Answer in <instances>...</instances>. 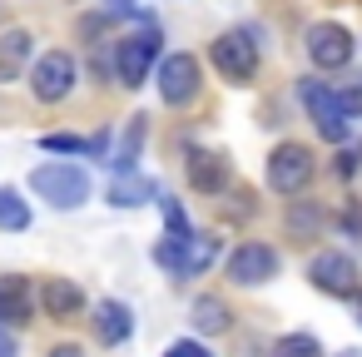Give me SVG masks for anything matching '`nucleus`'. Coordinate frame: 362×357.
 I'll use <instances>...</instances> for the list:
<instances>
[{"instance_id": "f257e3e1", "label": "nucleus", "mask_w": 362, "mask_h": 357, "mask_svg": "<svg viewBox=\"0 0 362 357\" xmlns=\"http://www.w3.org/2000/svg\"><path fill=\"white\" fill-rule=\"evenodd\" d=\"M30 189L50 199V209H80L90 199V174L80 164H40L30 174Z\"/></svg>"}, {"instance_id": "f03ea898", "label": "nucleus", "mask_w": 362, "mask_h": 357, "mask_svg": "<svg viewBox=\"0 0 362 357\" xmlns=\"http://www.w3.org/2000/svg\"><path fill=\"white\" fill-rule=\"evenodd\" d=\"M298 95H303V105H308V115H313V124H317V134H322L327 144H342V139L352 134V115H347V105L337 100V90H327L322 80H303Z\"/></svg>"}, {"instance_id": "7ed1b4c3", "label": "nucleus", "mask_w": 362, "mask_h": 357, "mask_svg": "<svg viewBox=\"0 0 362 357\" xmlns=\"http://www.w3.org/2000/svg\"><path fill=\"white\" fill-rule=\"evenodd\" d=\"M154 60H159V30L144 25V30H134V35H124V40L115 45V80L129 85V90H139V85L149 80Z\"/></svg>"}, {"instance_id": "20e7f679", "label": "nucleus", "mask_w": 362, "mask_h": 357, "mask_svg": "<svg viewBox=\"0 0 362 357\" xmlns=\"http://www.w3.org/2000/svg\"><path fill=\"white\" fill-rule=\"evenodd\" d=\"M209 60H214V70H218L228 85H248V80L258 75V45H253L248 30L218 35V40L209 45Z\"/></svg>"}, {"instance_id": "39448f33", "label": "nucleus", "mask_w": 362, "mask_h": 357, "mask_svg": "<svg viewBox=\"0 0 362 357\" xmlns=\"http://www.w3.org/2000/svg\"><path fill=\"white\" fill-rule=\"evenodd\" d=\"M214 258H218V238H209V233H194V238H184V243H159L154 248V263L159 268H169L174 278H199L204 268H214Z\"/></svg>"}, {"instance_id": "423d86ee", "label": "nucleus", "mask_w": 362, "mask_h": 357, "mask_svg": "<svg viewBox=\"0 0 362 357\" xmlns=\"http://www.w3.org/2000/svg\"><path fill=\"white\" fill-rule=\"evenodd\" d=\"M313 149L308 144H278L273 154H268V189L273 194H303L308 189V179H313Z\"/></svg>"}, {"instance_id": "0eeeda50", "label": "nucleus", "mask_w": 362, "mask_h": 357, "mask_svg": "<svg viewBox=\"0 0 362 357\" xmlns=\"http://www.w3.org/2000/svg\"><path fill=\"white\" fill-rule=\"evenodd\" d=\"M159 95H164L169 110L194 105V100H199V60L184 55V50L164 55V60H159Z\"/></svg>"}, {"instance_id": "6e6552de", "label": "nucleus", "mask_w": 362, "mask_h": 357, "mask_svg": "<svg viewBox=\"0 0 362 357\" xmlns=\"http://www.w3.org/2000/svg\"><path fill=\"white\" fill-rule=\"evenodd\" d=\"M30 90H35V100L60 105V100L75 90V60H70L65 50L40 55V60H35V70H30Z\"/></svg>"}, {"instance_id": "1a4fd4ad", "label": "nucleus", "mask_w": 362, "mask_h": 357, "mask_svg": "<svg viewBox=\"0 0 362 357\" xmlns=\"http://www.w3.org/2000/svg\"><path fill=\"white\" fill-rule=\"evenodd\" d=\"M308 60H313L317 70H342V65L352 60V35H347L342 25H332V21L308 25Z\"/></svg>"}, {"instance_id": "9d476101", "label": "nucleus", "mask_w": 362, "mask_h": 357, "mask_svg": "<svg viewBox=\"0 0 362 357\" xmlns=\"http://www.w3.org/2000/svg\"><path fill=\"white\" fill-rule=\"evenodd\" d=\"M278 273V253L268 248V243H238L233 253H228V278L238 283V288H258V283H268Z\"/></svg>"}, {"instance_id": "9b49d317", "label": "nucleus", "mask_w": 362, "mask_h": 357, "mask_svg": "<svg viewBox=\"0 0 362 357\" xmlns=\"http://www.w3.org/2000/svg\"><path fill=\"white\" fill-rule=\"evenodd\" d=\"M308 278H313V288H322L332 298H352L357 293V263L347 253H317L308 263Z\"/></svg>"}, {"instance_id": "f8f14e48", "label": "nucleus", "mask_w": 362, "mask_h": 357, "mask_svg": "<svg viewBox=\"0 0 362 357\" xmlns=\"http://www.w3.org/2000/svg\"><path fill=\"white\" fill-rule=\"evenodd\" d=\"M95 332H100L105 347H119V342H129V332H134V312H129L119 298H105V303L95 308Z\"/></svg>"}, {"instance_id": "ddd939ff", "label": "nucleus", "mask_w": 362, "mask_h": 357, "mask_svg": "<svg viewBox=\"0 0 362 357\" xmlns=\"http://www.w3.org/2000/svg\"><path fill=\"white\" fill-rule=\"evenodd\" d=\"M189 189L194 194H223L228 189V164L218 154H189Z\"/></svg>"}, {"instance_id": "4468645a", "label": "nucleus", "mask_w": 362, "mask_h": 357, "mask_svg": "<svg viewBox=\"0 0 362 357\" xmlns=\"http://www.w3.org/2000/svg\"><path fill=\"white\" fill-rule=\"evenodd\" d=\"M40 303H45V312H50V317H75V312L85 308V288H80L75 278H45Z\"/></svg>"}, {"instance_id": "2eb2a0df", "label": "nucleus", "mask_w": 362, "mask_h": 357, "mask_svg": "<svg viewBox=\"0 0 362 357\" xmlns=\"http://www.w3.org/2000/svg\"><path fill=\"white\" fill-rule=\"evenodd\" d=\"M11 322H30V283L25 278H0V327Z\"/></svg>"}, {"instance_id": "dca6fc26", "label": "nucleus", "mask_w": 362, "mask_h": 357, "mask_svg": "<svg viewBox=\"0 0 362 357\" xmlns=\"http://www.w3.org/2000/svg\"><path fill=\"white\" fill-rule=\"evenodd\" d=\"M30 50H35V35H30V30H21V25L0 35V80H11V75L25 65V55H30Z\"/></svg>"}, {"instance_id": "f3484780", "label": "nucleus", "mask_w": 362, "mask_h": 357, "mask_svg": "<svg viewBox=\"0 0 362 357\" xmlns=\"http://www.w3.org/2000/svg\"><path fill=\"white\" fill-rule=\"evenodd\" d=\"M189 312H194L189 322H194L199 332H228V327H233V312H228V303H223V298H194V308H189Z\"/></svg>"}, {"instance_id": "a211bd4d", "label": "nucleus", "mask_w": 362, "mask_h": 357, "mask_svg": "<svg viewBox=\"0 0 362 357\" xmlns=\"http://www.w3.org/2000/svg\"><path fill=\"white\" fill-rule=\"evenodd\" d=\"M149 199H154V184H149L144 174H119L115 189H110V204H115V209H139V204H149Z\"/></svg>"}, {"instance_id": "6ab92c4d", "label": "nucleus", "mask_w": 362, "mask_h": 357, "mask_svg": "<svg viewBox=\"0 0 362 357\" xmlns=\"http://www.w3.org/2000/svg\"><path fill=\"white\" fill-rule=\"evenodd\" d=\"M317 228H322V209H317L313 199H288V233L313 238Z\"/></svg>"}, {"instance_id": "aec40b11", "label": "nucleus", "mask_w": 362, "mask_h": 357, "mask_svg": "<svg viewBox=\"0 0 362 357\" xmlns=\"http://www.w3.org/2000/svg\"><path fill=\"white\" fill-rule=\"evenodd\" d=\"M0 228H6V233L30 228V209H25V199L16 189H0Z\"/></svg>"}, {"instance_id": "412c9836", "label": "nucleus", "mask_w": 362, "mask_h": 357, "mask_svg": "<svg viewBox=\"0 0 362 357\" xmlns=\"http://www.w3.org/2000/svg\"><path fill=\"white\" fill-rule=\"evenodd\" d=\"M139 144H144V115H134V124L124 129V144H119V154H115V169H119V174H134Z\"/></svg>"}, {"instance_id": "4be33fe9", "label": "nucleus", "mask_w": 362, "mask_h": 357, "mask_svg": "<svg viewBox=\"0 0 362 357\" xmlns=\"http://www.w3.org/2000/svg\"><path fill=\"white\" fill-rule=\"evenodd\" d=\"M159 209H164V228H169V238H174V243H184V238H194V228H189V213L179 209V199H164Z\"/></svg>"}, {"instance_id": "5701e85b", "label": "nucleus", "mask_w": 362, "mask_h": 357, "mask_svg": "<svg viewBox=\"0 0 362 357\" xmlns=\"http://www.w3.org/2000/svg\"><path fill=\"white\" fill-rule=\"evenodd\" d=\"M278 357H322V347L308 332H288V337H278Z\"/></svg>"}, {"instance_id": "b1692460", "label": "nucleus", "mask_w": 362, "mask_h": 357, "mask_svg": "<svg viewBox=\"0 0 362 357\" xmlns=\"http://www.w3.org/2000/svg\"><path fill=\"white\" fill-rule=\"evenodd\" d=\"M40 149L45 154H90V139H80V134H40Z\"/></svg>"}, {"instance_id": "393cba45", "label": "nucleus", "mask_w": 362, "mask_h": 357, "mask_svg": "<svg viewBox=\"0 0 362 357\" xmlns=\"http://www.w3.org/2000/svg\"><path fill=\"white\" fill-rule=\"evenodd\" d=\"M337 100H342V105H347V115L357 119V115H362V75H357L347 90H337Z\"/></svg>"}, {"instance_id": "a878e982", "label": "nucleus", "mask_w": 362, "mask_h": 357, "mask_svg": "<svg viewBox=\"0 0 362 357\" xmlns=\"http://www.w3.org/2000/svg\"><path fill=\"white\" fill-rule=\"evenodd\" d=\"M164 357H214L204 342H194V337H184V342H169V352Z\"/></svg>"}, {"instance_id": "bb28decb", "label": "nucleus", "mask_w": 362, "mask_h": 357, "mask_svg": "<svg viewBox=\"0 0 362 357\" xmlns=\"http://www.w3.org/2000/svg\"><path fill=\"white\" fill-rule=\"evenodd\" d=\"M21 347H16V337H11V327H0V357H16Z\"/></svg>"}, {"instance_id": "cd10ccee", "label": "nucleus", "mask_w": 362, "mask_h": 357, "mask_svg": "<svg viewBox=\"0 0 362 357\" xmlns=\"http://www.w3.org/2000/svg\"><path fill=\"white\" fill-rule=\"evenodd\" d=\"M50 357H85V352H80V347H70V342H65V347H55V352H50Z\"/></svg>"}, {"instance_id": "c85d7f7f", "label": "nucleus", "mask_w": 362, "mask_h": 357, "mask_svg": "<svg viewBox=\"0 0 362 357\" xmlns=\"http://www.w3.org/2000/svg\"><path fill=\"white\" fill-rule=\"evenodd\" d=\"M337 357H362V352H357V347H347V352H337Z\"/></svg>"}, {"instance_id": "c756f323", "label": "nucleus", "mask_w": 362, "mask_h": 357, "mask_svg": "<svg viewBox=\"0 0 362 357\" xmlns=\"http://www.w3.org/2000/svg\"><path fill=\"white\" fill-rule=\"evenodd\" d=\"M357 322H362V312H357Z\"/></svg>"}]
</instances>
